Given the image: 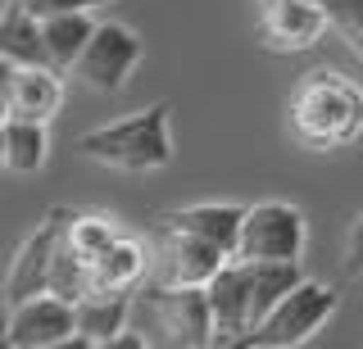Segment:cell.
I'll list each match as a JSON object with an SVG mask.
<instances>
[{"label": "cell", "mask_w": 363, "mask_h": 349, "mask_svg": "<svg viewBox=\"0 0 363 349\" xmlns=\"http://www.w3.org/2000/svg\"><path fill=\"white\" fill-rule=\"evenodd\" d=\"M327 28L332 23H327L323 0H277V5L259 9V37L277 55H300L318 46Z\"/></svg>", "instance_id": "obj_10"}, {"label": "cell", "mask_w": 363, "mask_h": 349, "mask_svg": "<svg viewBox=\"0 0 363 349\" xmlns=\"http://www.w3.org/2000/svg\"><path fill=\"white\" fill-rule=\"evenodd\" d=\"M64 231V209H50L37 222V231L23 236V245L14 250V263L5 273V304L32 299L41 290H50V263H55V245Z\"/></svg>", "instance_id": "obj_9"}, {"label": "cell", "mask_w": 363, "mask_h": 349, "mask_svg": "<svg viewBox=\"0 0 363 349\" xmlns=\"http://www.w3.org/2000/svg\"><path fill=\"white\" fill-rule=\"evenodd\" d=\"M14 73H18V64L0 55V118H9V96H14Z\"/></svg>", "instance_id": "obj_23"}, {"label": "cell", "mask_w": 363, "mask_h": 349, "mask_svg": "<svg viewBox=\"0 0 363 349\" xmlns=\"http://www.w3.org/2000/svg\"><path fill=\"white\" fill-rule=\"evenodd\" d=\"M14 5H23L37 18H55V14H68V9H91V0H14Z\"/></svg>", "instance_id": "obj_22"}, {"label": "cell", "mask_w": 363, "mask_h": 349, "mask_svg": "<svg viewBox=\"0 0 363 349\" xmlns=\"http://www.w3.org/2000/svg\"><path fill=\"white\" fill-rule=\"evenodd\" d=\"M77 154L113 173H159L173 164V109L164 100L77 137Z\"/></svg>", "instance_id": "obj_2"}, {"label": "cell", "mask_w": 363, "mask_h": 349, "mask_svg": "<svg viewBox=\"0 0 363 349\" xmlns=\"http://www.w3.org/2000/svg\"><path fill=\"white\" fill-rule=\"evenodd\" d=\"M327 23L336 28V37L363 59V0H323Z\"/></svg>", "instance_id": "obj_20"}, {"label": "cell", "mask_w": 363, "mask_h": 349, "mask_svg": "<svg viewBox=\"0 0 363 349\" xmlns=\"http://www.w3.org/2000/svg\"><path fill=\"white\" fill-rule=\"evenodd\" d=\"M0 345H9V309L0 313Z\"/></svg>", "instance_id": "obj_24"}, {"label": "cell", "mask_w": 363, "mask_h": 349, "mask_svg": "<svg viewBox=\"0 0 363 349\" xmlns=\"http://www.w3.org/2000/svg\"><path fill=\"white\" fill-rule=\"evenodd\" d=\"M91 5H109V0H91Z\"/></svg>", "instance_id": "obj_27"}, {"label": "cell", "mask_w": 363, "mask_h": 349, "mask_svg": "<svg viewBox=\"0 0 363 349\" xmlns=\"http://www.w3.org/2000/svg\"><path fill=\"white\" fill-rule=\"evenodd\" d=\"M332 313H336V290L304 277L272 304V313L245 336L241 349H295V345H309L313 336L332 322Z\"/></svg>", "instance_id": "obj_4"}, {"label": "cell", "mask_w": 363, "mask_h": 349, "mask_svg": "<svg viewBox=\"0 0 363 349\" xmlns=\"http://www.w3.org/2000/svg\"><path fill=\"white\" fill-rule=\"evenodd\" d=\"M213 313V349H241L250 336V286H245V268L241 258H227L218 268V277L204 286Z\"/></svg>", "instance_id": "obj_11"}, {"label": "cell", "mask_w": 363, "mask_h": 349, "mask_svg": "<svg viewBox=\"0 0 363 349\" xmlns=\"http://www.w3.org/2000/svg\"><path fill=\"white\" fill-rule=\"evenodd\" d=\"M304 241H309V222L300 205L286 200H264V205H245L241 236H236L232 258H277V263H300Z\"/></svg>", "instance_id": "obj_6"}, {"label": "cell", "mask_w": 363, "mask_h": 349, "mask_svg": "<svg viewBox=\"0 0 363 349\" xmlns=\"http://www.w3.org/2000/svg\"><path fill=\"white\" fill-rule=\"evenodd\" d=\"M77 336L73 304L55 290H41L32 299L9 304V349H55Z\"/></svg>", "instance_id": "obj_8"}, {"label": "cell", "mask_w": 363, "mask_h": 349, "mask_svg": "<svg viewBox=\"0 0 363 349\" xmlns=\"http://www.w3.org/2000/svg\"><path fill=\"white\" fill-rule=\"evenodd\" d=\"M0 168H5V118H0Z\"/></svg>", "instance_id": "obj_25"}, {"label": "cell", "mask_w": 363, "mask_h": 349, "mask_svg": "<svg viewBox=\"0 0 363 349\" xmlns=\"http://www.w3.org/2000/svg\"><path fill=\"white\" fill-rule=\"evenodd\" d=\"M227 258L232 254L204 236H191L168 222L155 227V281L164 286H209Z\"/></svg>", "instance_id": "obj_7"}, {"label": "cell", "mask_w": 363, "mask_h": 349, "mask_svg": "<svg viewBox=\"0 0 363 349\" xmlns=\"http://www.w3.org/2000/svg\"><path fill=\"white\" fill-rule=\"evenodd\" d=\"M132 295H136V290H132ZM132 295H82V299L73 304L77 336L68 345L105 349L123 326H132Z\"/></svg>", "instance_id": "obj_14"}, {"label": "cell", "mask_w": 363, "mask_h": 349, "mask_svg": "<svg viewBox=\"0 0 363 349\" xmlns=\"http://www.w3.org/2000/svg\"><path fill=\"white\" fill-rule=\"evenodd\" d=\"M0 55H5V59H14L18 69H23V64H50V55H45L41 18L28 14V9L14 5V0L0 9ZM50 69H55V64H50Z\"/></svg>", "instance_id": "obj_16"}, {"label": "cell", "mask_w": 363, "mask_h": 349, "mask_svg": "<svg viewBox=\"0 0 363 349\" xmlns=\"http://www.w3.org/2000/svg\"><path fill=\"white\" fill-rule=\"evenodd\" d=\"M64 231H68V241H73V250L86 258V268L123 236L118 222L105 218V213H73V209H68V218H64Z\"/></svg>", "instance_id": "obj_19"}, {"label": "cell", "mask_w": 363, "mask_h": 349, "mask_svg": "<svg viewBox=\"0 0 363 349\" xmlns=\"http://www.w3.org/2000/svg\"><path fill=\"white\" fill-rule=\"evenodd\" d=\"M145 268H150V258H145L141 241L118 236V241L91 263V290L86 295H132V290L141 286Z\"/></svg>", "instance_id": "obj_13"}, {"label": "cell", "mask_w": 363, "mask_h": 349, "mask_svg": "<svg viewBox=\"0 0 363 349\" xmlns=\"http://www.w3.org/2000/svg\"><path fill=\"white\" fill-rule=\"evenodd\" d=\"M64 105V73L50 64H23L14 73V96H9V114L14 118H37L50 122Z\"/></svg>", "instance_id": "obj_12"}, {"label": "cell", "mask_w": 363, "mask_h": 349, "mask_svg": "<svg viewBox=\"0 0 363 349\" xmlns=\"http://www.w3.org/2000/svg\"><path fill=\"white\" fill-rule=\"evenodd\" d=\"M345 277L363 281V209L354 213V222L345 231Z\"/></svg>", "instance_id": "obj_21"}, {"label": "cell", "mask_w": 363, "mask_h": 349, "mask_svg": "<svg viewBox=\"0 0 363 349\" xmlns=\"http://www.w3.org/2000/svg\"><path fill=\"white\" fill-rule=\"evenodd\" d=\"M255 5H259V9H264V5H277V0H255Z\"/></svg>", "instance_id": "obj_26"}, {"label": "cell", "mask_w": 363, "mask_h": 349, "mask_svg": "<svg viewBox=\"0 0 363 349\" xmlns=\"http://www.w3.org/2000/svg\"><path fill=\"white\" fill-rule=\"evenodd\" d=\"M291 137L304 150H345L363 137V86L336 69H313L291 91Z\"/></svg>", "instance_id": "obj_1"}, {"label": "cell", "mask_w": 363, "mask_h": 349, "mask_svg": "<svg viewBox=\"0 0 363 349\" xmlns=\"http://www.w3.org/2000/svg\"><path fill=\"white\" fill-rule=\"evenodd\" d=\"M50 122H37V118H5V173H18V177H32L41 173L45 159H50Z\"/></svg>", "instance_id": "obj_17"}, {"label": "cell", "mask_w": 363, "mask_h": 349, "mask_svg": "<svg viewBox=\"0 0 363 349\" xmlns=\"http://www.w3.org/2000/svg\"><path fill=\"white\" fill-rule=\"evenodd\" d=\"M141 59H145V46L128 23H96L86 50L77 55L68 77L96 96H118L132 82V73L141 69Z\"/></svg>", "instance_id": "obj_5"}, {"label": "cell", "mask_w": 363, "mask_h": 349, "mask_svg": "<svg viewBox=\"0 0 363 349\" xmlns=\"http://www.w3.org/2000/svg\"><path fill=\"white\" fill-rule=\"evenodd\" d=\"M241 218H245V205H218V200H204V205L168 209L159 222H168V227H182V231H191V236H204V241L223 245L227 254H236Z\"/></svg>", "instance_id": "obj_15"}, {"label": "cell", "mask_w": 363, "mask_h": 349, "mask_svg": "<svg viewBox=\"0 0 363 349\" xmlns=\"http://www.w3.org/2000/svg\"><path fill=\"white\" fill-rule=\"evenodd\" d=\"M41 32H45V55L60 73H73L77 55L86 50L91 32H96V18L91 9H68V14H55V18H41Z\"/></svg>", "instance_id": "obj_18"}, {"label": "cell", "mask_w": 363, "mask_h": 349, "mask_svg": "<svg viewBox=\"0 0 363 349\" xmlns=\"http://www.w3.org/2000/svg\"><path fill=\"white\" fill-rule=\"evenodd\" d=\"M132 322L150 345L213 349V313L204 286H164V281H155L150 290L136 286Z\"/></svg>", "instance_id": "obj_3"}]
</instances>
